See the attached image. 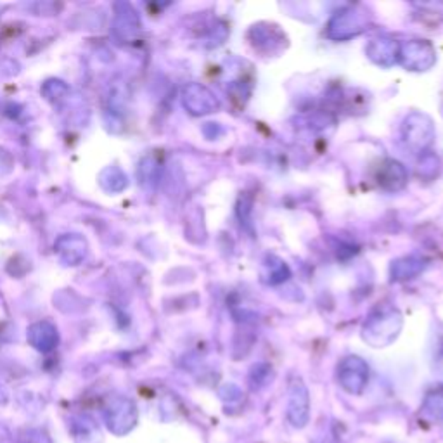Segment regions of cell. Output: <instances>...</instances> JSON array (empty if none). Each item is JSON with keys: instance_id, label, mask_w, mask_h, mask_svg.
<instances>
[{"instance_id": "obj_1", "label": "cell", "mask_w": 443, "mask_h": 443, "mask_svg": "<svg viewBox=\"0 0 443 443\" xmlns=\"http://www.w3.org/2000/svg\"><path fill=\"white\" fill-rule=\"evenodd\" d=\"M288 415L289 425L293 427H305L308 425L310 419V396H308V389L300 380L293 381L289 387V399H288Z\"/></svg>"}, {"instance_id": "obj_2", "label": "cell", "mask_w": 443, "mask_h": 443, "mask_svg": "<svg viewBox=\"0 0 443 443\" xmlns=\"http://www.w3.org/2000/svg\"><path fill=\"white\" fill-rule=\"evenodd\" d=\"M106 421H108V427L113 433H128L137 423V408L128 399L113 400L108 411H106Z\"/></svg>"}, {"instance_id": "obj_3", "label": "cell", "mask_w": 443, "mask_h": 443, "mask_svg": "<svg viewBox=\"0 0 443 443\" xmlns=\"http://www.w3.org/2000/svg\"><path fill=\"white\" fill-rule=\"evenodd\" d=\"M368 365L358 357L346 358L338 370V380L341 387L351 395H360L368 384Z\"/></svg>"}, {"instance_id": "obj_4", "label": "cell", "mask_w": 443, "mask_h": 443, "mask_svg": "<svg viewBox=\"0 0 443 443\" xmlns=\"http://www.w3.org/2000/svg\"><path fill=\"white\" fill-rule=\"evenodd\" d=\"M56 253L64 265H78L87 255L85 239L76 234L61 236L56 243Z\"/></svg>"}, {"instance_id": "obj_5", "label": "cell", "mask_w": 443, "mask_h": 443, "mask_svg": "<svg viewBox=\"0 0 443 443\" xmlns=\"http://www.w3.org/2000/svg\"><path fill=\"white\" fill-rule=\"evenodd\" d=\"M26 338H28L30 345L33 348L44 351V353L54 350L57 343H59V334H57L56 326H52L47 320H42V322H35L33 326H30Z\"/></svg>"}, {"instance_id": "obj_6", "label": "cell", "mask_w": 443, "mask_h": 443, "mask_svg": "<svg viewBox=\"0 0 443 443\" xmlns=\"http://www.w3.org/2000/svg\"><path fill=\"white\" fill-rule=\"evenodd\" d=\"M101 186L109 193H120L127 187V175L118 166L106 168L101 174Z\"/></svg>"}, {"instance_id": "obj_7", "label": "cell", "mask_w": 443, "mask_h": 443, "mask_svg": "<svg viewBox=\"0 0 443 443\" xmlns=\"http://www.w3.org/2000/svg\"><path fill=\"white\" fill-rule=\"evenodd\" d=\"M423 412H425L427 418L433 419V421L443 423V392L427 395L425 406H423Z\"/></svg>"}, {"instance_id": "obj_8", "label": "cell", "mask_w": 443, "mask_h": 443, "mask_svg": "<svg viewBox=\"0 0 443 443\" xmlns=\"http://www.w3.org/2000/svg\"><path fill=\"white\" fill-rule=\"evenodd\" d=\"M42 92L49 101H56V99L64 97L68 94V85L61 80H47L42 87Z\"/></svg>"}, {"instance_id": "obj_9", "label": "cell", "mask_w": 443, "mask_h": 443, "mask_svg": "<svg viewBox=\"0 0 443 443\" xmlns=\"http://www.w3.org/2000/svg\"><path fill=\"white\" fill-rule=\"evenodd\" d=\"M19 443H52L49 435L42 430H28L21 435Z\"/></svg>"}]
</instances>
